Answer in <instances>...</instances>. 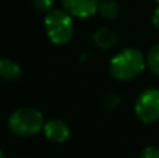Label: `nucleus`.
Instances as JSON below:
<instances>
[{
    "label": "nucleus",
    "instance_id": "obj_1",
    "mask_svg": "<svg viewBox=\"0 0 159 158\" xmlns=\"http://www.w3.org/2000/svg\"><path fill=\"white\" fill-rule=\"evenodd\" d=\"M147 66V58L138 49L129 48L115 55L110 60V74L119 81H129L135 78L144 72Z\"/></svg>",
    "mask_w": 159,
    "mask_h": 158
},
{
    "label": "nucleus",
    "instance_id": "obj_2",
    "mask_svg": "<svg viewBox=\"0 0 159 158\" xmlns=\"http://www.w3.org/2000/svg\"><path fill=\"white\" fill-rule=\"evenodd\" d=\"M45 119L35 108H20L8 118V129L17 137H31L43 130Z\"/></svg>",
    "mask_w": 159,
    "mask_h": 158
},
{
    "label": "nucleus",
    "instance_id": "obj_3",
    "mask_svg": "<svg viewBox=\"0 0 159 158\" xmlns=\"http://www.w3.org/2000/svg\"><path fill=\"white\" fill-rule=\"evenodd\" d=\"M45 30L50 42L56 45L69 44L74 35L73 16L66 10H50L45 17Z\"/></svg>",
    "mask_w": 159,
    "mask_h": 158
},
{
    "label": "nucleus",
    "instance_id": "obj_4",
    "mask_svg": "<svg viewBox=\"0 0 159 158\" xmlns=\"http://www.w3.org/2000/svg\"><path fill=\"white\" fill-rule=\"evenodd\" d=\"M135 115L144 123H154L159 119V90L148 88L135 101Z\"/></svg>",
    "mask_w": 159,
    "mask_h": 158
},
{
    "label": "nucleus",
    "instance_id": "obj_5",
    "mask_svg": "<svg viewBox=\"0 0 159 158\" xmlns=\"http://www.w3.org/2000/svg\"><path fill=\"white\" fill-rule=\"evenodd\" d=\"M63 7L75 18H88L98 13V0H61Z\"/></svg>",
    "mask_w": 159,
    "mask_h": 158
},
{
    "label": "nucleus",
    "instance_id": "obj_6",
    "mask_svg": "<svg viewBox=\"0 0 159 158\" xmlns=\"http://www.w3.org/2000/svg\"><path fill=\"white\" fill-rule=\"evenodd\" d=\"M43 133L48 140L53 143H64L70 137V128L60 119H53L45 123Z\"/></svg>",
    "mask_w": 159,
    "mask_h": 158
},
{
    "label": "nucleus",
    "instance_id": "obj_7",
    "mask_svg": "<svg viewBox=\"0 0 159 158\" xmlns=\"http://www.w3.org/2000/svg\"><path fill=\"white\" fill-rule=\"evenodd\" d=\"M0 77L6 81H17L21 77V67L8 58H0Z\"/></svg>",
    "mask_w": 159,
    "mask_h": 158
},
{
    "label": "nucleus",
    "instance_id": "obj_8",
    "mask_svg": "<svg viewBox=\"0 0 159 158\" xmlns=\"http://www.w3.org/2000/svg\"><path fill=\"white\" fill-rule=\"evenodd\" d=\"M116 42H117L116 34L106 27L99 28L93 34V44L98 48H101V49H110V48H113L116 45Z\"/></svg>",
    "mask_w": 159,
    "mask_h": 158
},
{
    "label": "nucleus",
    "instance_id": "obj_9",
    "mask_svg": "<svg viewBox=\"0 0 159 158\" xmlns=\"http://www.w3.org/2000/svg\"><path fill=\"white\" fill-rule=\"evenodd\" d=\"M119 11H120V8L115 0H105V2L99 3L98 13L105 20H115L119 16Z\"/></svg>",
    "mask_w": 159,
    "mask_h": 158
},
{
    "label": "nucleus",
    "instance_id": "obj_10",
    "mask_svg": "<svg viewBox=\"0 0 159 158\" xmlns=\"http://www.w3.org/2000/svg\"><path fill=\"white\" fill-rule=\"evenodd\" d=\"M147 66L154 73L157 77H159V44L154 45L151 49L148 50L147 55Z\"/></svg>",
    "mask_w": 159,
    "mask_h": 158
},
{
    "label": "nucleus",
    "instance_id": "obj_11",
    "mask_svg": "<svg viewBox=\"0 0 159 158\" xmlns=\"http://www.w3.org/2000/svg\"><path fill=\"white\" fill-rule=\"evenodd\" d=\"M32 4L39 13H49L52 10L53 0H32Z\"/></svg>",
    "mask_w": 159,
    "mask_h": 158
},
{
    "label": "nucleus",
    "instance_id": "obj_12",
    "mask_svg": "<svg viewBox=\"0 0 159 158\" xmlns=\"http://www.w3.org/2000/svg\"><path fill=\"white\" fill-rule=\"evenodd\" d=\"M140 158H159V147L158 146L145 147L143 151H141Z\"/></svg>",
    "mask_w": 159,
    "mask_h": 158
},
{
    "label": "nucleus",
    "instance_id": "obj_13",
    "mask_svg": "<svg viewBox=\"0 0 159 158\" xmlns=\"http://www.w3.org/2000/svg\"><path fill=\"white\" fill-rule=\"evenodd\" d=\"M152 24H154V27L159 31V6L157 7V10L154 11V16H152Z\"/></svg>",
    "mask_w": 159,
    "mask_h": 158
},
{
    "label": "nucleus",
    "instance_id": "obj_14",
    "mask_svg": "<svg viewBox=\"0 0 159 158\" xmlns=\"http://www.w3.org/2000/svg\"><path fill=\"white\" fill-rule=\"evenodd\" d=\"M0 158H6V156H4V153H3L2 148H0Z\"/></svg>",
    "mask_w": 159,
    "mask_h": 158
},
{
    "label": "nucleus",
    "instance_id": "obj_15",
    "mask_svg": "<svg viewBox=\"0 0 159 158\" xmlns=\"http://www.w3.org/2000/svg\"><path fill=\"white\" fill-rule=\"evenodd\" d=\"M157 2H158V4H159V0H157Z\"/></svg>",
    "mask_w": 159,
    "mask_h": 158
}]
</instances>
